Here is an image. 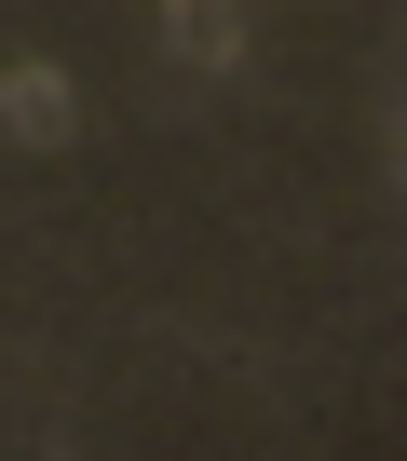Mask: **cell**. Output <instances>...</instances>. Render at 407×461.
<instances>
[{
    "label": "cell",
    "instance_id": "6da1fadb",
    "mask_svg": "<svg viewBox=\"0 0 407 461\" xmlns=\"http://www.w3.org/2000/svg\"><path fill=\"white\" fill-rule=\"evenodd\" d=\"M0 122H14V136H68V82H55V68H28L14 95H0Z\"/></svg>",
    "mask_w": 407,
    "mask_h": 461
}]
</instances>
